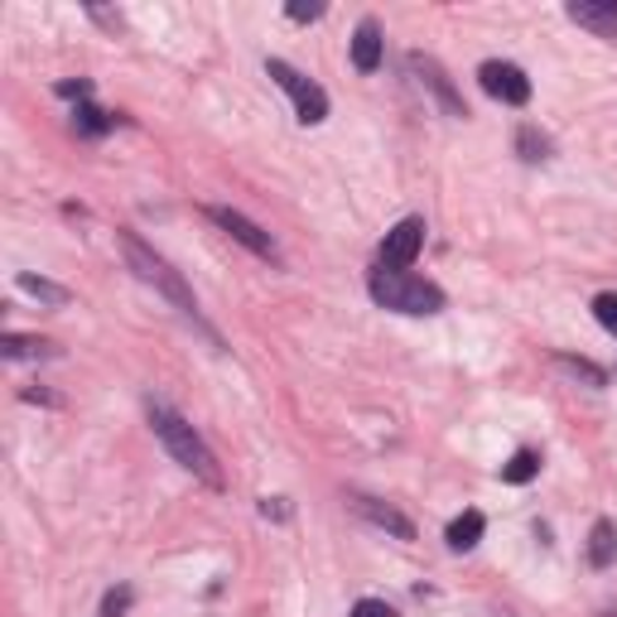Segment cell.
Listing matches in <instances>:
<instances>
[{"instance_id": "cell-4", "label": "cell", "mask_w": 617, "mask_h": 617, "mask_svg": "<svg viewBox=\"0 0 617 617\" xmlns=\"http://www.w3.org/2000/svg\"><path fill=\"white\" fill-rule=\"evenodd\" d=\"M265 72L275 78V88H285V92H289L299 126H319V121L329 116V92H323L313 78H305L299 68H289L285 58H265Z\"/></svg>"}, {"instance_id": "cell-2", "label": "cell", "mask_w": 617, "mask_h": 617, "mask_svg": "<svg viewBox=\"0 0 617 617\" xmlns=\"http://www.w3.org/2000/svg\"><path fill=\"white\" fill-rule=\"evenodd\" d=\"M116 241H121V251H126V265L140 275L145 285H155V289H160V295L169 299V305H174L179 313H184V319H193V323H198V329L208 333V338H217V333L208 329V323H203L198 299H193V289L184 285V275H179L174 265H169V261L160 256V251H150V247H145V241H140L136 232H130V227H121V232H116Z\"/></svg>"}, {"instance_id": "cell-10", "label": "cell", "mask_w": 617, "mask_h": 617, "mask_svg": "<svg viewBox=\"0 0 617 617\" xmlns=\"http://www.w3.org/2000/svg\"><path fill=\"white\" fill-rule=\"evenodd\" d=\"M381 48H386L381 24L367 15V20H362L357 30H353V68H357V72H377V68H381Z\"/></svg>"}, {"instance_id": "cell-7", "label": "cell", "mask_w": 617, "mask_h": 617, "mask_svg": "<svg viewBox=\"0 0 617 617\" xmlns=\"http://www.w3.org/2000/svg\"><path fill=\"white\" fill-rule=\"evenodd\" d=\"M208 217L217 227H222L232 241H241V247L251 251V256H261V261H271V265H281V247L271 241V232H261L256 222H251L247 213H237V208H208Z\"/></svg>"}, {"instance_id": "cell-8", "label": "cell", "mask_w": 617, "mask_h": 617, "mask_svg": "<svg viewBox=\"0 0 617 617\" xmlns=\"http://www.w3.org/2000/svg\"><path fill=\"white\" fill-rule=\"evenodd\" d=\"M405 64H410V72H415V78H420V88H430V92H434V102H439L444 112H449V116H458V121L468 116V106H464V96H458V88L449 82V72H444L439 64H434L430 54H410Z\"/></svg>"}, {"instance_id": "cell-21", "label": "cell", "mask_w": 617, "mask_h": 617, "mask_svg": "<svg viewBox=\"0 0 617 617\" xmlns=\"http://www.w3.org/2000/svg\"><path fill=\"white\" fill-rule=\"evenodd\" d=\"M594 319L617 338V295H598L594 299Z\"/></svg>"}, {"instance_id": "cell-19", "label": "cell", "mask_w": 617, "mask_h": 617, "mask_svg": "<svg viewBox=\"0 0 617 617\" xmlns=\"http://www.w3.org/2000/svg\"><path fill=\"white\" fill-rule=\"evenodd\" d=\"M560 367H570L574 377H584L589 386H608V372L594 367V362H584V357H560Z\"/></svg>"}, {"instance_id": "cell-1", "label": "cell", "mask_w": 617, "mask_h": 617, "mask_svg": "<svg viewBox=\"0 0 617 617\" xmlns=\"http://www.w3.org/2000/svg\"><path fill=\"white\" fill-rule=\"evenodd\" d=\"M145 410H150V430H155V439L169 449V458H174L179 468H188L198 482H208V488H222V468H217V454L203 444V434L164 401H150Z\"/></svg>"}, {"instance_id": "cell-11", "label": "cell", "mask_w": 617, "mask_h": 617, "mask_svg": "<svg viewBox=\"0 0 617 617\" xmlns=\"http://www.w3.org/2000/svg\"><path fill=\"white\" fill-rule=\"evenodd\" d=\"M353 506H357L362 516H367L372 526L391 530L396 540H415V522H410V516H401L396 506H386V502H377V498H353Z\"/></svg>"}, {"instance_id": "cell-3", "label": "cell", "mask_w": 617, "mask_h": 617, "mask_svg": "<svg viewBox=\"0 0 617 617\" xmlns=\"http://www.w3.org/2000/svg\"><path fill=\"white\" fill-rule=\"evenodd\" d=\"M372 299L391 313H410V319H430V313L444 309V289L425 281V275H410V271H372Z\"/></svg>"}, {"instance_id": "cell-9", "label": "cell", "mask_w": 617, "mask_h": 617, "mask_svg": "<svg viewBox=\"0 0 617 617\" xmlns=\"http://www.w3.org/2000/svg\"><path fill=\"white\" fill-rule=\"evenodd\" d=\"M564 15L598 39H617V0H570Z\"/></svg>"}, {"instance_id": "cell-14", "label": "cell", "mask_w": 617, "mask_h": 617, "mask_svg": "<svg viewBox=\"0 0 617 617\" xmlns=\"http://www.w3.org/2000/svg\"><path fill=\"white\" fill-rule=\"evenodd\" d=\"M116 126V116H106L102 106H92V102H78V112H72V130H78V136H106V130Z\"/></svg>"}, {"instance_id": "cell-17", "label": "cell", "mask_w": 617, "mask_h": 617, "mask_svg": "<svg viewBox=\"0 0 617 617\" xmlns=\"http://www.w3.org/2000/svg\"><path fill=\"white\" fill-rule=\"evenodd\" d=\"M536 473H540L536 449H522V454H512V464H502V482H512V488H522V482H530Z\"/></svg>"}, {"instance_id": "cell-16", "label": "cell", "mask_w": 617, "mask_h": 617, "mask_svg": "<svg viewBox=\"0 0 617 617\" xmlns=\"http://www.w3.org/2000/svg\"><path fill=\"white\" fill-rule=\"evenodd\" d=\"M0 353H5V362H24V357H48L54 347L39 343V338H20V333H5L0 338Z\"/></svg>"}, {"instance_id": "cell-20", "label": "cell", "mask_w": 617, "mask_h": 617, "mask_svg": "<svg viewBox=\"0 0 617 617\" xmlns=\"http://www.w3.org/2000/svg\"><path fill=\"white\" fill-rule=\"evenodd\" d=\"M130 598H136V594H130V589H126V584H121V589H112V594H106V598H102V613H96V617H126V608H130Z\"/></svg>"}, {"instance_id": "cell-5", "label": "cell", "mask_w": 617, "mask_h": 617, "mask_svg": "<svg viewBox=\"0 0 617 617\" xmlns=\"http://www.w3.org/2000/svg\"><path fill=\"white\" fill-rule=\"evenodd\" d=\"M425 232H430L425 217H401V222L381 237V251H377L381 271H410L420 256V247H425Z\"/></svg>"}, {"instance_id": "cell-13", "label": "cell", "mask_w": 617, "mask_h": 617, "mask_svg": "<svg viewBox=\"0 0 617 617\" xmlns=\"http://www.w3.org/2000/svg\"><path fill=\"white\" fill-rule=\"evenodd\" d=\"M613 560H617V526L594 522V530H589V564H594V570H608Z\"/></svg>"}, {"instance_id": "cell-24", "label": "cell", "mask_w": 617, "mask_h": 617, "mask_svg": "<svg viewBox=\"0 0 617 617\" xmlns=\"http://www.w3.org/2000/svg\"><path fill=\"white\" fill-rule=\"evenodd\" d=\"M58 96H78V102H88L92 82H58Z\"/></svg>"}, {"instance_id": "cell-23", "label": "cell", "mask_w": 617, "mask_h": 617, "mask_svg": "<svg viewBox=\"0 0 617 617\" xmlns=\"http://www.w3.org/2000/svg\"><path fill=\"white\" fill-rule=\"evenodd\" d=\"M285 15L295 20V24H309V20H323V5H305V0H289Z\"/></svg>"}, {"instance_id": "cell-15", "label": "cell", "mask_w": 617, "mask_h": 617, "mask_svg": "<svg viewBox=\"0 0 617 617\" xmlns=\"http://www.w3.org/2000/svg\"><path fill=\"white\" fill-rule=\"evenodd\" d=\"M20 289H24V295H34L39 305H54V309L68 305V289L54 285V281H44V275H30V271H24V275H20Z\"/></svg>"}, {"instance_id": "cell-18", "label": "cell", "mask_w": 617, "mask_h": 617, "mask_svg": "<svg viewBox=\"0 0 617 617\" xmlns=\"http://www.w3.org/2000/svg\"><path fill=\"white\" fill-rule=\"evenodd\" d=\"M516 155H522L526 164L550 160V136H540L536 126H522V130H516Z\"/></svg>"}, {"instance_id": "cell-12", "label": "cell", "mask_w": 617, "mask_h": 617, "mask_svg": "<svg viewBox=\"0 0 617 617\" xmlns=\"http://www.w3.org/2000/svg\"><path fill=\"white\" fill-rule=\"evenodd\" d=\"M482 530H488V522H482V512H464V516H454L449 530H444V540H449V550H473L478 540H482Z\"/></svg>"}, {"instance_id": "cell-22", "label": "cell", "mask_w": 617, "mask_h": 617, "mask_svg": "<svg viewBox=\"0 0 617 617\" xmlns=\"http://www.w3.org/2000/svg\"><path fill=\"white\" fill-rule=\"evenodd\" d=\"M353 617H396V608H391V603H381V598H357Z\"/></svg>"}, {"instance_id": "cell-6", "label": "cell", "mask_w": 617, "mask_h": 617, "mask_svg": "<svg viewBox=\"0 0 617 617\" xmlns=\"http://www.w3.org/2000/svg\"><path fill=\"white\" fill-rule=\"evenodd\" d=\"M478 82H482V92L502 106H526L530 102V78L516 64H502V58H488V64L478 68Z\"/></svg>"}]
</instances>
